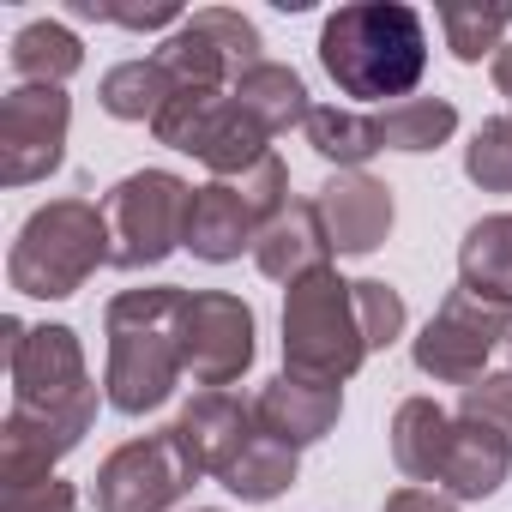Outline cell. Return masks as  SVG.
Wrapping results in <instances>:
<instances>
[{
    "label": "cell",
    "instance_id": "cell-22",
    "mask_svg": "<svg viewBox=\"0 0 512 512\" xmlns=\"http://www.w3.org/2000/svg\"><path fill=\"white\" fill-rule=\"evenodd\" d=\"M85 67V49H79V37L67 31V25H55V19H37V25H25L19 37H13V73L25 79V85H61L67 91V79Z\"/></svg>",
    "mask_w": 512,
    "mask_h": 512
},
{
    "label": "cell",
    "instance_id": "cell-16",
    "mask_svg": "<svg viewBox=\"0 0 512 512\" xmlns=\"http://www.w3.org/2000/svg\"><path fill=\"white\" fill-rule=\"evenodd\" d=\"M326 260H332V235H326L314 199H290L260 229V241H253V266H260V278H272V284H296V278L320 272Z\"/></svg>",
    "mask_w": 512,
    "mask_h": 512
},
{
    "label": "cell",
    "instance_id": "cell-21",
    "mask_svg": "<svg viewBox=\"0 0 512 512\" xmlns=\"http://www.w3.org/2000/svg\"><path fill=\"white\" fill-rule=\"evenodd\" d=\"M235 103L260 121L272 139L290 133V127H308V115H314L302 73H296V67H278V61H260L253 73H241V79H235Z\"/></svg>",
    "mask_w": 512,
    "mask_h": 512
},
{
    "label": "cell",
    "instance_id": "cell-33",
    "mask_svg": "<svg viewBox=\"0 0 512 512\" xmlns=\"http://www.w3.org/2000/svg\"><path fill=\"white\" fill-rule=\"evenodd\" d=\"M494 91L512 103V43H500V55H494Z\"/></svg>",
    "mask_w": 512,
    "mask_h": 512
},
{
    "label": "cell",
    "instance_id": "cell-25",
    "mask_svg": "<svg viewBox=\"0 0 512 512\" xmlns=\"http://www.w3.org/2000/svg\"><path fill=\"white\" fill-rule=\"evenodd\" d=\"M308 145L326 157V163H338V169H362L374 151H386L380 145V127H374V115H362V109H338V103H326V109H314L308 115Z\"/></svg>",
    "mask_w": 512,
    "mask_h": 512
},
{
    "label": "cell",
    "instance_id": "cell-26",
    "mask_svg": "<svg viewBox=\"0 0 512 512\" xmlns=\"http://www.w3.org/2000/svg\"><path fill=\"white\" fill-rule=\"evenodd\" d=\"M97 97H103V109H109L115 121H157L163 103L175 97V85H169V73L157 67V55H145V61H121V67H109Z\"/></svg>",
    "mask_w": 512,
    "mask_h": 512
},
{
    "label": "cell",
    "instance_id": "cell-31",
    "mask_svg": "<svg viewBox=\"0 0 512 512\" xmlns=\"http://www.w3.org/2000/svg\"><path fill=\"white\" fill-rule=\"evenodd\" d=\"M79 19H109V25H127V31H157V25H187L181 7H97V0H79L73 7Z\"/></svg>",
    "mask_w": 512,
    "mask_h": 512
},
{
    "label": "cell",
    "instance_id": "cell-10",
    "mask_svg": "<svg viewBox=\"0 0 512 512\" xmlns=\"http://www.w3.org/2000/svg\"><path fill=\"white\" fill-rule=\"evenodd\" d=\"M175 344H181V368L205 392H229L253 368V308L229 290H187Z\"/></svg>",
    "mask_w": 512,
    "mask_h": 512
},
{
    "label": "cell",
    "instance_id": "cell-5",
    "mask_svg": "<svg viewBox=\"0 0 512 512\" xmlns=\"http://www.w3.org/2000/svg\"><path fill=\"white\" fill-rule=\"evenodd\" d=\"M193 193L199 187H187L169 169H139V175L115 181L109 199H103V217H109V266L145 272V266H163L175 247H187Z\"/></svg>",
    "mask_w": 512,
    "mask_h": 512
},
{
    "label": "cell",
    "instance_id": "cell-11",
    "mask_svg": "<svg viewBox=\"0 0 512 512\" xmlns=\"http://www.w3.org/2000/svg\"><path fill=\"white\" fill-rule=\"evenodd\" d=\"M73 127V97L61 85H19L0 103V181L31 187L61 169Z\"/></svg>",
    "mask_w": 512,
    "mask_h": 512
},
{
    "label": "cell",
    "instance_id": "cell-20",
    "mask_svg": "<svg viewBox=\"0 0 512 512\" xmlns=\"http://www.w3.org/2000/svg\"><path fill=\"white\" fill-rule=\"evenodd\" d=\"M458 290L512 308V211H494V217H482V223L464 229V247H458Z\"/></svg>",
    "mask_w": 512,
    "mask_h": 512
},
{
    "label": "cell",
    "instance_id": "cell-17",
    "mask_svg": "<svg viewBox=\"0 0 512 512\" xmlns=\"http://www.w3.org/2000/svg\"><path fill=\"white\" fill-rule=\"evenodd\" d=\"M175 428L193 446L199 470L205 476H223L241 458V446L260 434V416H253V404H241L235 392H199V398H187V410L175 416Z\"/></svg>",
    "mask_w": 512,
    "mask_h": 512
},
{
    "label": "cell",
    "instance_id": "cell-15",
    "mask_svg": "<svg viewBox=\"0 0 512 512\" xmlns=\"http://www.w3.org/2000/svg\"><path fill=\"white\" fill-rule=\"evenodd\" d=\"M253 416H260V428L284 446H314L338 428L344 416V386H320V380H302V374H278L260 386V398H253Z\"/></svg>",
    "mask_w": 512,
    "mask_h": 512
},
{
    "label": "cell",
    "instance_id": "cell-1",
    "mask_svg": "<svg viewBox=\"0 0 512 512\" xmlns=\"http://www.w3.org/2000/svg\"><path fill=\"white\" fill-rule=\"evenodd\" d=\"M320 67L356 103H404L428 73V25L404 0L338 7L320 25Z\"/></svg>",
    "mask_w": 512,
    "mask_h": 512
},
{
    "label": "cell",
    "instance_id": "cell-13",
    "mask_svg": "<svg viewBox=\"0 0 512 512\" xmlns=\"http://www.w3.org/2000/svg\"><path fill=\"white\" fill-rule=\"evenodd\" d=\"M266 223H272V217L247 199L241 175L211 181V187L193 193V211H187V253H193V260H205V266H229V260H241V247L260 241Z\"/></svg>",
    "mask_w": 512,
    "mask_h": 512
},
{
    "label": "cell",
    "instance_id": "cell-28",
    "mask_svg": "<svg viewBox=\"0 0 512 512\" xmlns=\"http://www.w3.org/2000/svg\"><path fill=\"white\" fill-rule=\"evenodd\" d=\"M464 175L482 193H512V115H494L464 145Z\"/></svg>",
    "mask_w": 512,
    "mask_h": 512
},
{
    "label": "cell",
    "instance_id": "cell-6",
    "mask_svg": "<svg viewBox=\"0 0 512 512\" xmlns=\"http://www.w3.org/2000/svg\"><path fill=\"white\" fill-rule=\"evenodd\" d=\"M7 332V368H13V404L43 416H97V386L85 374V350L73 326H19Z\"/></svg>",
    "mask_w": 512,
    "mask_h": 512
},
{
    "label": "cell",
    "instance_id": "cell-7",
    "mask_svg": "<svg viewBox=\"0 0 512 512\" xmlns=\"http://www.w3.org/2000/svg\"><path fill=\"white\" fill-rule=\"evenodd\" d=\"M199 476H205V470H199L193 446H187L181 428L169 422V428H157V434H139V440L115 446V452L103 458V470H97L91 500H97V512H169L175 500L193 494Z\"/></svg>",
    "mask_w": 512,
    "mask_h": 512
},
{
    "label": "cell",
    "instance_id": "cell-29",
    "mask_svg": "<svg viewBox=\"0 0 512 512\" xmlns=\"http://www.w3.org/2000/svg\"><path fill=\"white\" fill-rule=\"evenodd\" d=\"M458 416H476V422H488L494 434L512 440V374H482L476 386H464Z\"/></svg>",
    "mask_w": 512,
    "mask_h": 512
},
{
    "label": "cell",
    "instance_id": "cell-4",
    "mask_svg": "<svg viewBox=\"0 0 512 512\" xmlns=\"http://www.w3.org/2000/svg\"><path fill=\"white\" fill-rule=\"evenodd\" d=\"M109 266V217L91 199H49L25 217L13 253H7V284L37 302L79 296L91 272Z\"/></svg>",
    "mask_w": 512,
    "mask_h": 512
},
{
    "label": "cell",
    "instance_id": "cell-8",
    "mask_svg": "<svg viewBox=\"0 0 512 512\" xmlns=\"http://www.w3.org/2000/svg\"><path fill=\"white\" fill-rule=\"evenodd\" d=\"M266 55H260V31H253L241 13L229 7H205L193 13L163 49H157V67L169 73L175 91H199V97H223L235 91L241 73H253Z\"/></svg>",
    "mask_w": 512,
    "mask_h": 512
},
{
    "label": "cell",
    "instance_id": "cell-30",
    "mask_svg": "<svg viewBox=\"0 0 512 512\" xmlns=\"http://www.w3.org/2000/svg\"><path fill=\"white\" fill-rule=\"evenodd\" d=\"M0 512H79V494H73V482L49 476V482H31V488H7L0 494Z\"/></svg>",
    "mask_w": 512,
    "mask_h": 512
},
{
    "label": "cell",
    "instance_id": "cell-24",
    "mask_svg": "<svg viewBox=\"0 0 512 512\" xmlns=\"http://www.w3.org/2000/svg\"><path fill=\"white\" fill-rule=\"evenodd\" d=\"M374 127L386 151H434L458 133V109L446 97H404V103H386Z\"/></svg>",
    "mask_w": 512,
    "mask_h": 512
},
{
    "label": "cell",
    "instance_id": "cell-32",
    "mask_svg": "<svg viewBox=\"0 0 512 512\" xmlns=\"http://www.w3.org/2000/svg\"><path fill=\"white\" fill-rule=\"evenodd\" d=\"M386 512H458V500L452 494H440V488H392L386 494Z\"/></svg>",
    "mask_w": 512,
    "mask_h": 512
},
{
    "label": "cell",
    "instance_id": "cell-18",
    "mask_svg": "<svg viewBox=\"0 0 512 512\" xmlns=\"http://www.w3.org/2000/svg\"><path fill=\"white\" fill-rule=\"evenodd\" d=\"M506 470H512V440L494 434L476 416H452V446H446L440 494H452V500H488L506 482Z\"/></svg>",
    "mask_w": 512,
    "mask_h": 512
},
{
    "label": "cell",
    "instance_id": "cell-3",
    "mask_svg": "<svg viewBox=\"0 0 512 512\" xmlns=\"http://www.w3.org/2000/svg\"><path fill=\"white\" fill-rule=\"evenodd\" d=\"M368 356H374V344H368L356 284L338 278L332 266L296 278L290 296H284V374L344 386Z\"/></svg>",
    "mask_w": 512,
    "mask_h": 512
},
{
    "label": "cell",
    "instance_id": "cell-12",
    "mask_svg": "<svg viewBox=\"0 0 512 512\" xmlns=\"http://www.w3.org/2000/svg\"><path fill=\"white\" fill-rule=\"evenodd\" d=\"M97 416H43V410H7L0 422V494L7 488H31V482H49L55 464L91 434Z\"/></svg>",
    "mask_w": 512,
    "mask_h": 512
},
{
    "label": "cell",
    "instance_id": "cell-27",
    "mask_svg": "<svg viewBox=\"0 0 512 512\" xmlns=\"http://www.w3.org/2000/svg\"><path fill=\"white\" fill-rule=\"evenodd\" d=\"M440 31H446V49L476 67L482 55H500V37L512 31V13H494V7H440Z\"/></svg>",
    "mask_w": 512,
    "mask_h": 512
},
{
    "label": "cell",
    "instance_id": "cell-14",
    "mask_svg": "<svg viewBox=\"0 0 512 512\" xmlns=\"http://www.w3.org/2000/svg\"><path fill=\"white\" fill-rule=\"evenodd\" d=\"M320 223L332 235V253H374L392 235V187L362 175V169H338L320 193Z\"/></svg>",
    "mask_w": 512,
    "mask_h": 512
},
{
    "label": "cell",
    "instance_id": "cell-9",
    "mask_svg": "<svg viewBox=\"0 0 512 512\" xmlns=\"http://www.w3.org/2000/svg\"><path fill=\"white\" fill-rule=\"evenodd\" d=\"M500 344H512V308L506 302H482L470 290H452L440 302V314L422 326V338L410 344V356L440 386H476Z\"/></svg>",
    "mask_w": 512,
    "mask_h": 512
},
{
    "label": "cell",
    "instance_id": "cell-19",
    "mask_svg": "<svg viewBox=\"0 0 512 512\" xmlns=\"http://www.w3.org/2000/svg\"><path fill=\"white\" fill-rule=\"evenodd\" d=\"M446 446H452V416L434 398H404L392 416V464L416 488H440L446 476Z\"/></svg>",
    "mask_w": 512,
    "mask_h": 512
},
{
    "label": "cell",
    "instance_id": "cell-2",
    "mask_svg": "<svg viewBox=\"0 0 512 512\" xmlns=\"http://www.w3.org/2000/svg\"><path fill=\"white\" fill-rule=\"evenodd\" d=\"M187 290L157 284V290H121L103 308V332H109V362H103V398L121 416H145L157 404H169L181 368V344H175V320H181Z\"/></svg>",
    "mask_w": 512,
    "mask_h": 512
},
{
    "label": "cell",
    "instance_id": "cell-23",
    "mask_svg": "<svg viewBox=\"0 0 512 512\" xmlns=\"http://www.w3.org/2000/svg\"><path fill=\"white\" fill-rule=\"evenodd\" d=\"M296 470H302V464H296V446H284V440H272V434L260 428L217 482H223L235 500H278V494L296 482Z\"/></svg>",
    "mask_w": 512,
    "mask_h": 512
}]
</instances>
